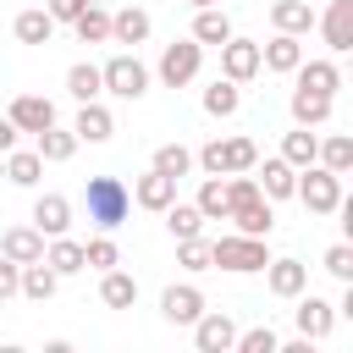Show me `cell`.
<instances>
[{"label": "cell", "instance_id": "1", "mask_svg": "<svg viewBox=\"0 0 353 353\" xmlns=\"http://www.w3.org/2000/svg\"><path fill=\"white\" fill-rule=\"evenodd\" d=\"M265 259H270L265 237H248V232H221V237L210 243V270L254 276V270H265Z\"/></svg>", "mask_w": 353, "mask_h": 353}, {"label": "cell", "instance_id": "2", "mask_svg": "<svg viewBox=\"0 0 353 353\" xmlns=\"http://www.w3.org/2000/svg\"><path fill=\"white\" fill-rule=\"evenodd\" d=\"M83 204H88V221H94L99 232H116V226L127 221V210H132V193H127L121 176H88Z\"/></svg>", "mask_w": 353, "mask_h": 353}, {"label": "cell", "instance_id": "3", "mask_svg": "<svg viewBox=\"0 0 353 353\" xmlns=\"http://www.w3.org/2000/svg\"><path fill=\"white\" fill-rule=\"evenodd\" d=\"M292 199H298L309 215H336V204H342V176L325 171V165H303L298 182H292Z\"/></svg>", "mask_w": 353, "mask_h": 353}, {"label": "cell", "instance_id": "4", "mask_svg": "<svg viewBox=\"0 0 353 353\" xmlns=\"http://www.w3.org/2000/svg\"><path fill=\"white\" fill-rule=\"evenodd\" d=\"M99 83H105V94H116V99H143V94H149V66L138 61V50H116V55L99 66Z\"/></svg>", "mask_w": 353, "mask_h": 353}, {"label": "cell", "instance_id": "5", "mask_svg": "<svg viewBox=\"0 0 353 353\" xmlns=\"http://www.w3.org/2000/svg\"><path fill=\"white\" fill-rule=\"evenodd\" d=\"M199 66H204V44H199V39H171V44L160 50L154 77H160L165 88H188V83L199 77Z\"/></svg>", "mask_w": 353, "mask_h": 353}, {"label": "cell", "instance_id": "6", "mask_svg": "<svg viewBox=\"0 0 353 353\" xmlns=\"http://www.w3.org/2000/svg\"><path fill=\"white\" fill-rule=\"evenodd\" d=\"M232 342H237V320L226 309H204L193 320V347L199 353H232Z\"/></svg>", "mask_w": 353, "mask_h": 353}, {"label": "cell", "instance_id": "7", "mask_svg": "<svg viewBox=\"0 0 353 353\" xmlns=\"http://www.w3.org/2000/svg\"><path fill=\"white\" fill-rule=\"evenodd\" d=\"M292 320H298V336H309V342H325L331 336V325H336V303H325V298H314L309 287L298 292V309H292Z\"/></svg>", "mask_w": 353, "mask_h": 353}, {"label": "cell", "instance_id": "8", "mask_svg": "<svg viewBox=\"0 0 353 353\" xmlns=\"http://www.w3.org/2000/svg\"><path fill=\"white\" fill-rule=\"evenodd\" d=\"M221 77H232V83H254L259 77V39H226L221 44Z\"/></svg>", "mask_w": 353, "mask_h": 353}, {"label": "cell", "instance_id": "9", "mask_svg": "<svg viewBox=\"0 0 353 353\" xmlns=\"http://www.w3.org/2000/svg\"><path fill=\"white\" fill-rule=\"evenodd\" d=\"M204 309H210V303H204V292H199L193 281H171V287L160 292V314H165L171 325H193Z\"/></svg>", "mask_w": 353, "mask_h": 353}, {"label": "cell", "instance_id": "10", "mask_svg": "<svg viewBox=\"0 0 353 353\" xmlns=\"http://www.w3.org/2000/svg\"><path fill=\"white\" fill-rule=\"evenodd\" d=\"M303 61V39L298 33H270L259 44V72H276V77H292V66Z\"/></svg>", "mask_w": 353, "mask_h": 353}, {"label": "cell", "instance_id": "11", "mask_svg": "<svg viewBox=\"0 0 353 353\" xmlns=\"http://www.w3.org/2000/svg\"><path fill=\"white\" fill-rule=\"evenodd\" d=\"M314 28L325 33V50L331 55H347L353 50V0H331L325 17H314Z\"/></svg>", "mask_w": 353, "mask_h": 353}, {"label": "cell", "instance_id": "12", "mask_svg": "<svg viewBox=\"0 0 353 353\" xmlns=\"http://www.w3.org/2000/svg\"><path fill=\"white\" fill-rule=\"evenodd\" d=\"M127 193H132V204H138V210H154V215H160V210L176 199V176H165V171H154V165H149Z\"/></svg>", "mask_w": 353, "mask_h": 353}, {"label": "cell", "instance_id": "13", "mask_svg": "<svg viewBox=\"0 0 353 353\" xmlns=\"http://www.w3.org/2000/svg\"><path fill=\"white\" fill-rule=\"evenodd\" d=\"M44 243H50V237H44L33 221H28V226H6V232H0V254H6V259H17V265L44 259Z\"/></svg>", "mask_w": 353, "mask_h": 353}, {"label": "cell", "instance_id": "14", "mask_svg": "<svg viewBox=\"0 0 353 353\" xmlns=\"http://www.w3.org/2000/svg\"><path fill=\"white\" fill-rule=\"evenodd\" d=\"M149 11L143 6H121V11H110V44H121V50H138L143 39H149Z\"/></svg>", "mask_w": 353, "mask_h": 353}, {"label": "cell", "instance_id": "15", "mask_svg": "<svg viewBox=\"0 0 353 353\" xmlns=\"http://www.w3.org/2000/svg\"><path fill=\"white\" fill-rule=\"evenodd\" d=\"M292 83L309 88V94H331V99H336V88H342V66H336V61H309V55H303V61L292 66Z\"/></svg>", "mask_w": 353, "mask_h": 353}, {"label": "cell", "instance_id": "16", "mask_svg": "<svg viewBox=\"0 0 353 353\" xmlns=\"http://www.w3.org/2000/svg\"><path fill=\"white\" fill-rule=\"evenodd\" d=\"M6 116L17 121V132H44V127L55 121V99H44V94H17Z\"/></svg>", "mask_w": 353, "mask_h": 353}, {"label": "cell", "instance_id": "17", "mask_svg": "<svg viewBox=\"0 0 353 353\" xmlns=\"http://www.w3.org/2000/svg\"><path fill=\"white\" fill-rule=\"evenodd\" d=\"M72 132H77V143H110V132H116V116H110L99 99H83V105H77V121H72Z\"/></svg>", "mask_w": 353, "mask_h": 353}, {"label": "cell", "instance_id": "18", "mask_svg": "<svg viewBox=\"0 0 353 353\" xmlns=\"http://www.w3.org/2000/svg\"><path fill=\"white\" fill-rule=\"evenodd\" d=\"M33 226H39L44 237L72 232V199H66V193H39V199H33Z\"/></svg>", "mask_w": 353, "mask_h": 353}, {"label": "cell", "instance_id": "19", "mask_svg": "<svg viewBox=\"0 0 353 353\" xmlns=\"http://www.w3.org/2000/svg\"><path fill=\"white\" fill-rule=\"evenodd\" d=\"M265 287L276 298H298L309 287V265L303 259H265Z\"/></svg>", "mask_w": 353, "mask_h": 353}, {"label": "cell", "instance_id": "20", "mask_svg": "<svg viewBox=\"0 0 353 353\" xmlns=\"http://www.w3.org/2000/svg\"><path fill=\"white\" fill-rule=\"evenodd\" d=\"M33 138H39L33 149H39V160H44V165H66V160L77 154V132H72V127H61V121H50V127H44V132H33Z\"/></svg>", "mask_w": 353, "mask_h": 353}, {"label": "cell", "instance_id": "21", "mask_svg": "<svg viewBox=\"0 0 353 353\" xmlns=\"http://www.w3.org/2000/svg\"><path fill=\"white\" fill-rule=\"evenodd\" d=\"M254 171H259L254 182H259V193H265L270 204H276V199H292V182H298V165H287L281 154H270V160H265V165H254Z\"/></svg>", "mask_w": 353, "mask_h": 353}, {"label": "cell", "instance_id": "22", "mask_svg": "<svg viewBox=\"0 0 353 353\" xmlns=\"http://www.w3.org/2000/svg\"><path fill=\"white\" fill-rule=\"evenodd\" d=\"M99 303H105V309H132V303H138V276H127L121 265L99 270Z\"/></svg>", "mask_w": 353, "mask_h": 353}, {"label": "cell", "instance_id": "23", "mask_svg": "<svg viewBox=\"0 0 353 353\" xmlns=\"http://www.w3.org/2000/svg\"><path fill=\"white\" fill-rule=\"evenodd\" d=\"M199 105H204V116L226 121V116H237V105H243V83H232V77H215V83L199 94Z\"/></svg>", "mask_w": 353, "mask_h": 353}, {"label": "cell", "instance_id": "24", "mask_svg": "<svg viewBox=\"0 0 353 353\" xmlns=\"http://www.w3.org/2000/svg\"><path fill=\"white\" fill-rule=\"evenodd\" d=\"M0 165H6V182H11V188H39V176H44L39 149H6Z\"/></svg>", "mask_w": 353, "mask_h": 353}, {"label": "cell", "instance_id": "25", "mask_svg": "<svg viewBox=\"0 0 353 353\" xmlns=\"http://www.w3.org/2000/svg\"><path fill=\"white\" fill-rule=\"evenodd\" d=\"M287 105H292V121H298V127H325L336 99H331V94H309V88H292V99H287Z\"/></svg>", "mask_w": 353, "mask_h": 353}, {"label": "cell", "instance_id": "26", "mask_svg": "<svg viewBox=\"0 0 353 353\" xmlns=\"http://www.w3.org/2000/svg\"><path fill=\"white\" fill-rule=\"evenodd\" d=\"M237 232H248V237H270L276 232V210H270V199H254V204H237L232 215H226Z\"/></svg>", "mask_w": 353, "mask_h": 353}, {"label": "cell", "instance_id": "27", "mask_svg": "<svg viewBox=\"0 0 353 353\" xmlns=\"http://www.w3.org/2000/svg\"><path fill=\"white\" fill-rule=\"evenodd\" d=\"M55 287H61V276L44 265V259H33V265H22V281H17V298H33V303H50L55 298Z\"/></svg>", "mask_w": 353, "mask_h": 353}, {"label": "cell", "instance_id": "28", "mask_svg": "<svg viewBox=\"0 0 353 353\" xmlns=\"http://www.w3.org/2000/svg\"><path fill=\"white\" fill-rule=\"evenodd\" d=\"M11 33H17L22 44H50V39H55V17H50L44 6H28V11H17Z\"/></svg>", "mask_w": 353, "mask_h": 353}, {"label": "cell", "instance_id": "29", "mask_svg": "<svg viewBox=\"0 0 353 353\" xmlns=\"http://www.w3.org/2000/svg\"><path fill=\"white\" fill-rule=\"evenodd\" d=\"M188 39H199V44H215V50H221V44L232 39V17H226L221 6H199V17H193V33H188Z\"/></svg>", "mask_w": 353, "mask_h": 353}, {"label": "cell", "instance_id": "30", "mask_svg": "<svg viewBox=\"0 0 353 353\" xmlns=\"http://www.w3.org/2000/svg\"><path fill=\"white\" fill-rule=\"evenodd\" d=\"M44 265H50L55 276H77V270H83V243L66 237V232L50 237V243H44Z\"/></svg>", "mask_w": 353, "mask_h": 353}, {"label": "cell", "instance_id": "31", "mask_svg": "<svg viewBox=\"0 0 353 353\" xmlns=\"http://www.w3.org/2000/svg\"><path fill=\"white\" fill-rule=\"evenodd\" d=\"M270 22H276V33H309L314 28V11H309V0H276L270 6Z\"/></svg>", "mask_w": 353, "mask_h": 353}, {"label": "cell", "instance_id": "32", "mask_svg": "<svg viewBox=\"0 0 353 353\" xmlns=\"http://www.w3.org/2000/svg\"><path fill=\"white\" fill-rule=\"evenodd\" d=\"M314 154H320V132H314V127H292V132L281 138V160H287V165L303 171V165H314Z\"/></svg>", "mask_w": 353, "mask_h": 353}, {"label": "cell", "instance_id": "33", "mask_svg": "<svg viewBox=\"0 0 353 353\" xmlns=\"http://www.w3.org/2000/svg\"><path fill=\"white\" fill-rule=\"evenodd\" d=\"M72 28H77V39H83V44H110V11H105V6H94V0L72 17Z\"/></svg>", "mask_w": 353, "mask_h": 353}, {"label": "cell", "instance_id": "34", "mask_svg": "<svg viewBox=\"0 0 353 353\" xmlns=\"http://www.w3.org/2000/svg\"><path fill=\"white\" fill-rule=\"evenodd\" d=\"M314 165H325V171L347 176V171H353V138H347V132H331V138H320V154H314Z\"/></svg>", "mask_w": 353, "mask_h": 353}, {"label": "cell", "instance_id": "35", "mask_svg": "<svg viewBox=\"0 0 353 353\" xmlns=\"http://www.w3.org/2000/svg\"><path fill=\"white\" fill-rule=\"evenodd\" d=\"M160 215H165V232H171L176 243H182V237H199V232H204V215H199V204H182V199H171V204H165Z\"/></svg>", "mask_w": 353, "mask_h": 353}, {"label": "cell", "instance_id": "36", "mask_svg": "<svg viewBox=\"0 0 353 353\" xmlns=\"http://www.w3.org/2000/svg\"><path fill=\"white\" fill-rule=\"evenodd\" d=\"M66 94L83 105V99H99L105 94V83H99V66L94 61H77V66H66Z\"/></svg>", "mask_w": 353, "mask_h": 353}, {"label": "cell", "instance_id": "37", "mask_svg": "<svg viewBox=\"0 0 353 353\" xmlns=\"http://www.w3.org/2000/svg\"><path fill=\"white\" fill-rule=\"evenodd\" d=\"M193 204H199L204 221H226V176H204L199 193H193Z\"/></svg>", "mask_w": 353, "mask_h": 353}, {"label": "cell", "instance_id": "38", "mask_svg": "<svg viewBox=\"0 0 353 353\" xmlns=\"http://www.w3.org/2000/svg\"><path fill=\"white\" fill-rule=\"evenodd\" d=\"M149 165H154V171H165V176H176V182H182V176H188V171H193V149H188V143H160V149H154V160H149Z\"/></svg>", "mask_w": 353, "mask_h": 353}, {"label": "cell", "instance_id": "39", "mask_svg": "<svg viewBox=\"0 0 353 353\" xmlns=\"http://www.w3.org/2000/svg\"><path fill=\"white\" fill-rule=\"evenodd\" d=\"M110 265H121V248H116V237H110V232L88 237V243H83V270H110Z\"/></svg>", "mask_w": 353, "mask_h": 353}, {"label": "cell", "instance_id": "40", "mask_svg": "<svg viewBox=\"0 0 353 353\" xmlns=\"http://www.w3.org/2000/svg\"><path fill=\"white\" fill-rule=\"evenodd\" d=\"M221 143H226V176L259 165V143H254V138H221Z\"/></svg>", "mask_w": 353, "mask_h": 353}, {"label": "cell", "instance_id": "41", "mask_svg": "<svg viewBox=\"0 0 353 353\" xmlns=\"http://www.w3.org/2000/svg\"><path fill=\"white\" fill-rule=\"evenodd\" d=\"M176 265H182V270H193V276H199V270H210V243H204V232L176 243Z\"/></svg>", "mask_w": 353, "mask_h": 353}, {"label": "cell", "instance_id": "42", "mask_svg": "<svg viewBox=\"0 0 353 353\" xmlns=\"http://www.w3.org/2000/svg\"><path fill=\"white\" fill-rule=\"evenodd\" d=\"M320 265H325V276H336V281L347 287V281H353V243H331Z\"/></svg>", "mask_w": 353, "mask_h": 353}, {"label": "cell", "instance_id": "43", "mask_svg": "<svg viewBox=\"0 0 353 353\" xmlns=\"http://www.w3.org/2000/svg\"><path fill=\"white\" fill-rule=\"evenodd\" d=\"M276 331L270 325H254V331H237V342H232V353H276Z\"/></svg>", "mask_w": 353, "mask_h": 353}, {"label": "cell", "instance_id": "44", "mask_svg": "<svg viewBox=\"0 0 353 353\" xmlns=\"http://www.w3.org/2000/svg\"><path fill=\"white\" fill-rule=\"evenodd\" d=\"M193 165H199L204 176H226V143H221V138H210V143H199V154H193Z\"/></svg>", "mask_w": 353, "mask_h": 353}, {"label": "cell", "instance_id": "45", "mask_svg": "<svg viewBox=\"0 0 353 353\" xmlns=\"http://www.w3.org/2000/svg\"><path fill=\"white\" fill-rule=\"evenodd\" d=\"M17 281H22V265L0 254V303H11V298H17Z\"/></svg>", "mask_w": 353, "mask_h": 353}, {"label": "cell", "instance_id": "46", "mask_svg": "<svg viewBox=\"0 0 353 353\" xmlns=\"http://www.w3.org/2000/svg\"><path fill=\"white\" fill-rule=\"evenodd\" d=\"M83 6H88V0H44V11H50L55 22H72V17L83 11Z\"/></svg>", "mask_w": 353, "mask_h": 353}, {"label": "cell", "instance_id": "47", "mask_svg": "<svg viewBox=\"0 0 353 353\" xmlns=\"http://www.w3.org/2000/svg\"><path fill=\"white\" fill-rule=\"evenodd\" d=\"M6 149H17V121H11V116H0V154H6Z\"/></svg>", "mask_w": 353, "mask_h": 353}, {"label": "cell", "instance_id": "48", "mask_svg": "<svg viewBox=\"0 0 353 353\" xmlns=\"http://www.w3.org/2000/svg\"><path fill=\"white\" fill-rule=\"evenodd\" d=\"M199 6H215V0H193V11H199Z\"/></svg>", "mask_w": 353, "mask_h": 353}, {"label": "cell", "instance_id": "49", "mask_svg": "<svg viewBox=\"0 0 353 353\" xmlns=\"http://www.w3.org/2000/svg\"><path fill=\"white\" fill-rule=\"evenodd\" d=\"M0 176H6V165H0Z\"/></svg>", "mask_w": 353, "mask_h": 353}]
</instances>
